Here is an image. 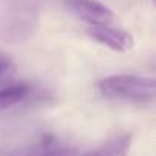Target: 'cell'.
I'll list each match as a JSON object with an SVG mask.
<instances>
[{"mask_svg":"<svg viewBox=\"0 0 156 156\" xmlns=\"http://www.w3.org/2000/svg\"><path fill=\"white\" fill-rule=\"evenodd\" d=\"M87 34L97 43L115 51V52H127L133 49L135 40L132 34L124 29L113 28L110 25H92L87 29Z\"/></svg>","mask_w":156,"mask_h":156,"instance_id":"obj_3","label":"cell"},{"mask_svg":"<svg viewBox=\"0 0 156 156\" xmlns=\"http://www.w3.org/2000/svg\"><path fill=\"white\" fill-rule=\"evenodd\" d=\"M98 89L100 94L107 100L133 104H150L156 97L153 78L129 73L110 75L103 78L98 83Z\"/></svg>","mask_w":156,"mask_h":156,"instance_id":"obj_2","label":"cell"},{"mask_svg":"<svg viewBox=\"0 0 156 156\" xmlns=\"http://www.w3.org/2000/svg\"><path fill=\"white\" fill-rule=\"evenodd\" d=\"M70 11L89 25H110L115 14L97 0H66Z\"/></svg>","mask_w":156,"mask_h":156,"instance_id":"obj_4","label":"cell"},{"mask_svg":"<svg viewBox=\"0 0 156 156\" xmlns=\"http://www.w3.org/2000/svg\"><path fill=\"white\" fill-rule=\"evenodd\" d=\"M132 144V136L129 133H121L110 138L100 148L90 151V154H126Z\"/></svg>","mask_w":156,"mask_h":156,"instance_id":"obj_7","label":"cell"},{"mask_svg":"<svg viewBox=\"0 0 156 156\" xmlns=\"http://www.w3.org/2000/svg\"><path fill=\"white\" fill-rule=\"evenodd\" d=\"M34 153H43V154H67V153H75L70 147L63 144L55 135L46 133L40 138L37 142V147L32 148Z\"/></svg>","mask_w":156,"mask_h":156,"instance_id":"obj_6","label":"cell"},{"mask_svg":"<svg viewBox=\"0 0 156 156\" xmlns=\"http://www.w3.org/2000/svg\"><path fill=\"white\" fill-rule=\"evenodd\" d=\"M32 95V87L26 83L5 84L0 89V112L20 104Z\"/></svg>","mask_w":156,"mask_h":156,"instance_id":"obj_5","label":"cell"},{"mask_svg":"<svg viewBox=\"0 0 156 156\" xmlns=\"http://www.w3.org/2000/svg\"><path fill=\"white\" fill-rule=\"evenodd\" d=\"M17 75L16 63L5 54L0 52V86H5L11 83Z\"/></svg>","mask_w":156,"mask_h":156,"instance_id":"obj_8","label":"cell"},{"mask_svg":"<svg viewBox=\"0 0 156 156\" xmlns=\"http://www.w3.org/2000/svg\"><path fill=\"white\" fill-rule=\"evenodd\" d=\"M38 26L40 9L34 0H6L0 6V40L3 43H28Z\"/></svg>","mask_w":156,"mask_h":156,"instance_id":"obj_1","label":"cell"}]
</instances>
